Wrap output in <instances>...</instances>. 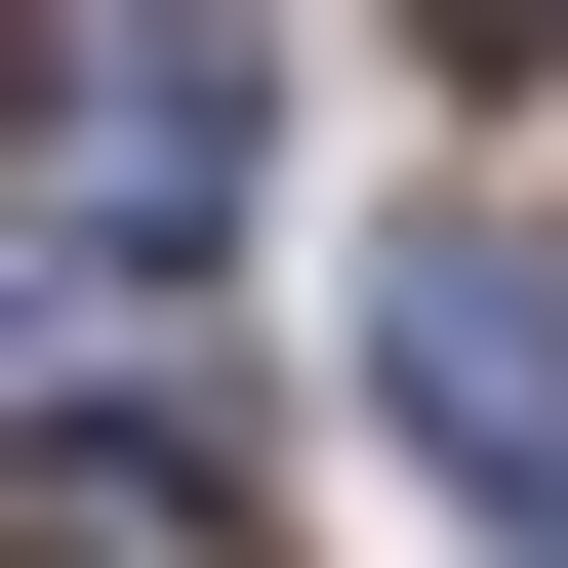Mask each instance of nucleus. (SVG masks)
Here are the masks:
<instances>
[{
  "instance_id": "nucleus-1",
  "label": "nucleus",
  "mask_w": 568,
  "mask_h": 568,
  "mask_svg": "<svg viewBox=\"0 0 568 568\" xmlns=\"http://www.w3.org/2000/svg\"><path fill=\"white\" fill-rule=\"evenodd\" d=\"M366 325H406V447H447L487 528H568V244H487V203H447Z\"/></svg>"
},
{
  "instance_id": "nucleus-2",
  "label": "nucleus",
  "mask_w": 568,
  "mask_h": 568,
  "mask_svg": "<svg viewBox=\"0 0 568 568\" xmlns=\"http://www.w3.org/2000/svg\"><path fill=\"white\" fill-rule=\"evenodd\" d=\"M0 568H284V528H244L203 406H41V447H0Z\"/></svg>"
},
{
  "instance_id": "nucleus-3",
  "label": "nucleus",
  "mask_w": 568,
  "mask_h": 568,
  "mask_svg": "<svg viewBox=\"0 0 568 568\" xmlns=\"http://www.w3.org/2000/svg\"><path fill=\"white\" fill-rule=\"evenodd\" d=\"M244 203V82H82V244H203Z\"/></svg>"
},
{
  "instance_id": "nucleus-4",
  "label": "nucleus",
  "mask_w": 568,
  "mask_h": 568,
  "mask_svg": "<svg viewBox=\"0 0 568 568\" xmlns=\"http://www.w3.org/2000/svg\"><path fill=\"white\" fill-rule=\"evenodd\" d=\"M447 41H528V82H568V0H447Z\"/></svg>"
},
{
  "instance_id": "nucleus-5",
  "label": "nucleus",
  "mask_w": 568,
  "mask_h": 568,
  "mask_svg": "<svg viewBox=\"0 0 568 568\" xmlns=\"http://www.w3.org/2000/svg\"><path fill=\"white\" fill-rule=\"evenodd\" d=\"M0 122H41V0H0Z\"/></svg>"
}]
</instances>
